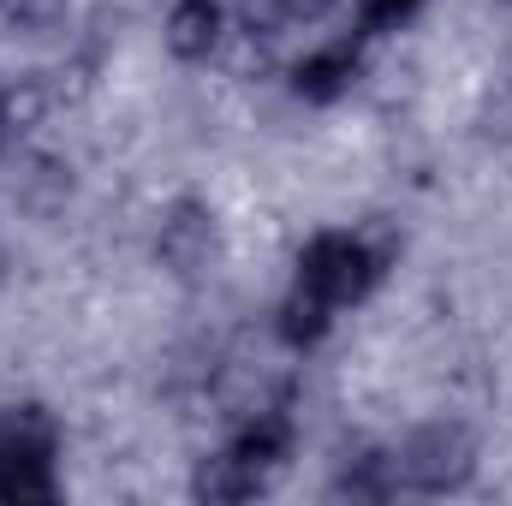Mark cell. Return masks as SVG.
<instances>
[{"mask_svg": "<svg viewBox=\"0 0 512 506\" xmlns=\"http://www.w3.org/2000/svg\"><path fill=\"white\" fill-rule=\"evenodd\" d=\"M292 447H298V429H292L286 411H256V417H245V429L233 435V453L251 459L262 477H274L292 459Z\"/></svg>", "mask_w": 512, "mask_h": 506, "instance_id": "ba28073f", "label": "cell"}, {"mask_svg": "<svg viewBox=\"0 0 512 506\" xmlns=\"http://www.w3.org/2000/svg\"><path fill=\"white\" fill-rule=\"evenodd\" d=\"M334 495H340V501H387V495H399V465H393V453H364V459H352V465L340 471Z\"/></svg>", "mask_w": 512, "mask_h": 506, "instance_id": "30bf717a", "label": "cell"}, {"mask_svg": "<svg viewBox=\"0 0 512 506\" xmlns=\"http://www.w3.org/2000/svg\"><path fill=\"white\" fill-rule=\"evenodd\" d=\"M399 465V489H417V495H453L471 483L477 471V435L465 423H423L405 435V447L393 453Z\"/></svg>", "mask_w": 512, "mask_h": 506, "instance_id": "7a4b0ae2", "label": "cell"}, {"mask_svg": "<svg viewBox=\"0 0 512 506\" xmlns=\"http://www.w3.org/2000/svg\"><path fill=\"white\" fill-rule=\"evenodd\" d=\"M346 0H274V18L280 24H322V18H334Z\"/></svg>", "mask_w": 512, "mask_h": 506, "instance_id": "4fadbf2b", "label": "cell"}, {"mask_svg": "<svg viewBox=\"0 0 512 506\" xmlns=\"http://www.w3.org/2000/svg\"><path fill=\"white\" fill-rule=\"evenodd\" d=\"M167 54L173 60H209L227 36V6L221 0H173L167 6Z\"/></svg>", "mask_w": 512, "mask_h": 506, "instance_id": "8992f818", "label": "cell"}, {"mask_svg": "<svg viewBox=\"0 0 512 506\" xmlns=\"http://www.w3.org/2000/svg\"><path fill=\"white\" fill-rule=\"evenodd\" d=\"M417 12H423V0H358V30L387 36V30H405Z\"/></svg>", "mask_w": 512, "mask_h": 506, "instance_id": "7c38bea8", "label": "cell"}, {"mask_svg": "<svg viewBox=\"0 0 512 506\" xmlns=\"http://www.w3.org/2000/svg\"><path fill=\"white\" fill-rule=\"evenodd\" d=\"M6 137H12V126H6V108H0V149H6Z\"/></svg>", "mask_w": 512, "mask_h": 506, "instance_id": "5bb4252c", "label": "cell"}, {"mask_svg": "<svg viewBox=\"0 0 512 506\" xmlns=\"http://www.w3.org/2000/svg\"><path fill=\"white\" fill-rule=\"evenodd\" d=\"M0 108H6V126L12 131H30L42 114H48V90H42L36 78H18V84L0 90Z\"/></svg>", "mask_w": 512, "mask_h": 506, "instance_id": "8fae6325", "label": "cell"}, {"mask_svg": "<svg viewBox=\"0 0 512 506\" xmlns=\"http://www.w3.org/2000/svg\"><path fill=\"white\" fill-rule=\"evenodd\" d=\"M334 304L328 298H316L310 286H292L286 298H280V316H274V328H280V340L292 346V352H310V346H322L328 340V328H334Z\"/></svg>", "mask_w": 512, "mask_h": 506, "instance_id": "9c48e42d", "label": "cell"}, {"mask_svg": "<svg viewBox=\"0 0 512 506\" xmlns=\"http://www.w3.org/2000/svg\"><path fill=\"white\" fill-rule=\"evenodd\" d=\"M54 447H60V441H18V447H0V501L6 506H48L54 501V495H60Z\"/></svg>", "mask_w": 512, "mask_h": 506, "instance_id": "277c9868", "label": "cell"}, {"mask_svg": "<svg viewBox=\"0 0 512 506\" xmlns=\"http://www.w3.org/2000/svg\"><path fill=\"white\" fill-rule=\"evenodd\" d=\"M358 72H364V60H358V48H352V42H322V48H310V54L292 66V96H304V102L328 108V102L352 96Z\"/></svg>", "mask_w": 512, "mask_h": 506, "instance_id": "5b68a950", "label": "cell"}, {"mask_svg": "<svg viewBox=\"0 0 512 506\" xmlns=\"http://www.w3.org/2000/svg\"><path fill=\"white\" fill-rule=\"evenodd\" d=\"M387 251L370 245L364 233H316L304 251H298V286H310L316 298H328L334 310L346 304H364L370 286L382 280Z\"/></svg>", "mask_w": 512, "mask_h": 506, "instance_id": "6da1fadb", "label": "cell"}, {"mask_svg": "<svg viewBox=\"0 0 512 506\" xmlns=\"http://www.w3.org/2000/svg\"><path fill=\"white\" fill-rule=\"evenodd\" d=\"M215 245H221V233H215V215H209V203H197V197H179V203L161 215L155 256H161L173 274H197V268H209Z\"/></svg>", "mask_w": 512, "mask_h": 506, "instance_id": "3957f363", "label": "cell"}, {"mask_svg": "<svg viewBox=\"0 0 512 506\" xmlns=\"http://www.w3.org/2000/svg\"><path fill=\"white\" fill-rule=\"evenodd\" d=\"M262 489H268V477L256 471L251 459H239L233 447H227V453H209V459L197 465V477H191V495H197V501H215V506L251 501Z\"/></svg>", "mask_w": 512, "mask_h": 506, "instance_id": "52a82bcc", "label": "cell"}]
</instances>
